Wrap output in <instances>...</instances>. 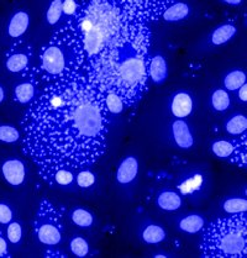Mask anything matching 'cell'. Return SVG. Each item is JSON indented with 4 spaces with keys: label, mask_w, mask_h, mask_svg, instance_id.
<instances>
[{
    "label": "cell",
    "mask_w": 247,
    "mask_h": 258,
    "mask_svg": "<svg viewBox=\"0 0 247 258\" xmlns=\"http://www.w3.org/2000/svg\"><path fill=\"white\" fill-rule=\"evenodd\" d=\"M210 103L214 110L218 112H224L231 105V98H230L229 92L225 88H218L211 94Z\"/></svg>",
    "instance_id": "obj_25"
},
{
    "label": "cell",
    "mask_w": 247,
    "mask_h": 258,
    "mask_svg": "<svg viewBox=\"0 0 247 258\" xmlns=\"http://www.w3.org/2000/svg\"><path fill=\"white\" fill-rule=\"evenodd\" d=\"M129 18L148 24L160 20L164 10L177 0H110Z\"/></svg>",
    "instance_id": "obj_7"
},
{
    "label": "cell",
    "mask_w": 247,
    "mask_h": 258,
    "mask_svg": "<svg viewBox=\"0 0 247 258\" xmlns=\"http://www.w3.org/2000/svg\"><path fill=\"white\" fill-rule=\"evenodd\" d=\"M70 251L72 252L73 256L76 257H87L90 252L89 243H88L86 238L82 237V236H76V237H73L72 240H71Z\"/></svg>",
    "instance_id": "obj_33"
},
{
    "label": "cell",
    "mask_w": 247,
    "mask_h": 258,
    "mask_svg": "<svg viewBox=\"0 0 247 258\" xmlns=\"http://www.w3.org/2000/svg\"><path fill=\"white\" fill-rule=\"evenodd\" d=\"M77 9H78V0H63L62 2L63 15L67 16V19L73 16Z\"/></svg>",
    "instance_id": "obj_37"
},
{
    "label": "cell",
    "mask_w": 247,
    "mask_h": 258,
    "mask_svg": "<svg viewBox=\"0 0 247 258\" xmlns=\"http://www.w3.org/2000/svg\"><path fill=\"white\" fill-rule=\"evenodd\" d=\"M62 2L63 0H52L49 3L47 12H46V20L51 26H54L61 21L63 15Z\"/></svg>",
    "instance_id": "obj_34"
},
{
    "label": "cell",
    "mask_w": 247,
    "mask_h": 258,
    "mask_svg": "<svg viewBox=\"0 0 247 258\" xmlns=\"http://www.w3.org/2000/svg\"><path fill=\"white\" fill-rule=\"evenodd\" d=\"M172 136L175 145L183 150H189L194 145V137L188 123L183 119H177L172 122Z\"/></svg>",
    "instance_id": "obj_14"
},
{
    "label": "cell",
    "mask_w": 247,
    "mask_h": 258,
    "mask_svg": "<svg viewBox=\"0 0 247 258\" xmlns=\"http://www.w3.org/2000/svg\"><path fill=\"white\" fill-rule=\"evenodd\" d=\"M21 139V134L15 126L3 123L0 125V142L4 144H15Z\"/></svg>",
    "instance_id": "obj_35"
},
{
    "label": "cell",
    "mask_w": 247,
    "mask_h": 258,
    "mask_svg": "<svg viewBox=\"0 0 247 258\" xmlns=\"http://www.w3.org/2000/svg\"><path fill=\"white\" fill-rule=\"evenodd\" d=\"M151 40L147 24L130 19L89 73L101 93L119 94L126 109L136 105L148 89Z\"/></svg>",
    "instance_id": "obj_2"
},
{
    "label": "cell",
    "mask_w": 247,
    "mask_h": 258,
    "mask_svg": "<svg viewBox=\"0 0 247 258\" xmlns=\"http://www.w3.org/2000/svg\"><path fill=\"white\" fill-rule=\"evenodd\" d=\"M37 70L43 84L87 73L81 47L65 23L41 47Z\"/></svg>",
    "instance_id": "obj_4"
},
{
    "label": "cell",
    "mask_w": 247,
    "mask_h": 258,
    "mask_svg": "<svg viewBox=\"0 0 247 258\" xmlns=\"http://www.w3.org/2000/svg\"><path fill=\"white\" fill-rule=\"evenodd\" d=\"M199 249L205 258H246L247 213L210 222L203 231Z\"/></svg>",
    "instance_id": "obj_5"
},
{
    "label": "cell",
    "mask_w": 247,
    "mask_h": 258,
    "mask_svg": "<svg viewBox=\"0 0 247 258\" xmlns=\"http://www.w3.org/2000/svg\"><path fill=\"white\" fill-rule=\"evenodd\" d=\"M193 98L187 92H178L173 95L171 101V112L177 119H186L193 111Z\"/></svg>",
    "instance_id": "obj_16"
},
{
    "label": "cell",
    "mask_w": 247,
    "mask_h": 258,
    "mask_svg": "<svg viewBox=\"0 0 247 258\" xmlns=\"http://www.w3.org/2000/svg\"><path fill=\"white\" fill-rule=\"evenodd\" d=\"M5 236H7V240L10 245L18 246L20 245L21 241H23V225L20 221L13 220L7 225V230H5Z\"/></svg>",
    "instance_id": "obj_29"
},
{
    "label": "cell",
    "mask_w": 247,
    "mask_h": 258,
    "mask_svg": "<svg viewBox=\"0 0 247 258\" xmlns=\"http://www.w3.org/2000/svg\"><path fill=\"white\" fill-rule=\"evenodd\" d=\"M139 173V161L135 156H128L120 162L116 171V182L121 185H128L135 180Z\"/></svg>",
    "instance_id": "obj_13"
},
{
    "label": "cell",
    "mask_w": 247,
    "mask_h": 258,
    "mask_svg": "<svg viewBox=\"0 0 247 258\" xmlns=\"http://www.w3.org/2000/svg\"><path fill=\"white\" fill-rule=\"evenodd\" d=\"M245 20H246V25H247V13H246V16H245Z\"/></svg>",
    "instance_id": "obj_44"
},
{
    "label": "cell",
    "mask_w": 247,
    "mask_h": 258,
    "mask_svg": "<svg viewBox=\"0 0 247 258\" xmlns=\"http://www.w3.org/2000/svg\"><path fill=\"white\" fill-rule=\"evenodd\" d=\"M148 79L155 84H162L168 77V64L162 54H153L148 59Z\"/></svg>",
    "instance_id": "obj_15"
},
{
    "label": "cell",
    "mask_w": 247,
    "mask_h": 258,
    "mask_svg": "<svg viewBox=\"0 0 247 258\" xmlns=\"http://www.w3.org/2000/svg\"><path fill=\"white\" fill-rule=\"evenodd\" d=\"M236 146H237V139L216 140L211 144L210 150L215 157L221 158V160H231L236 151Z\"/></svg>",
    "instance_id": "obj_20"
},
{
    "label": "cell",
    "mask_w": 247,
    "mask_h": 258,
    "mask_svg": "<svg viewBox=\"0 0 247 258\" xmlns=\"http://www.w3.org/2000/svg\"><path fill=\"white\" fill-rule=\"evenodd\" d=\"M203 185V177L200 174H192L191 177L186 178L182 182L178 184V189L180 193L184 196H189V194H194L202 188Z\"/></svg>",
    "instance_id": "obj_30"
},
{
    "label": "cell",
    "mask_w": 247,
    "mask_h": 258,
    "mask_svg": "<svg viewBox=\"0 0 247 258\" xmlns=\"http://www.w3.org/2000/svg\"><path fill=\"white\" fill-rule=\"evenodd\" d=\"M8 240L7 236L3 235L2 230H0V258H8L10 257V252H9V245H8Z\"/></svg>",
    "instance_id": "obj_38"
},
{
    "label": "cell",
    "mask_w": 247,
    "mask_h": 258,
    "mask_svg": "<svg viewBox=\"0 0 247 258\" xmlns=\"http://www.w3.org/2000/svg\"><path fill=\"white\" fill-rule=\"evenodd\" d=\"M97 182V177H95L94 172L87 168H81L76 172V184L82 189H89L93 188Z\"/></svg>",
    "instance_id": "obj_32"
},
{
    "label": "cell",
    "mask_w": 247,
    "mask_h": 258,
    "mask_svg": "<svg viewBox=\"0 0 247 258\" xmlns=\"http://www.w3.org/2000/svg\"><path fill=\"white\" fill-rule=\"evenodd\" d=\"M167 234L163 227L157 224H150L145 226L141 232V238L147 245H158L166 240Z\"/></svg>",
    "instance_id": "obj_24"
},
{
    "label": "cell",
    "mask_w": 247,
    "mask_h": 258,
    "mask_svg": "<svg viewBox=\"0 0 247 258\" xmlns=\"http://www.w3.org/2000/svg\"><path fill=\"white\" fill-rule=\"evenodd\" d=\"M225 131L231 136H243L247 134V115L235 114L225 122Z\"/></svg>",
    "instance_id": "obj_23"
},
{
    "label": "cell",
    "mask_w": 247,
    "mask_h": 258,
    "mask_svg": "<svg viewBox=\"0 0 247 258\" xmlns=\"http://www.w3.org/2000/svg\"><path fill=\"white\" fill-rule=\"evenodd\" d=\"M4 100H5V89L4 87L0 84V104L4 103Z\"/></svg>",
    "instance_id": "obj_42"
},
{
    "label": "cell",
    "mask_w": 247,
    "mask_h": 258,
    "mask_svg": "<svg viewBox=\"0 0 247 258\" xmlns=\"http://www.w3.org/2000/svg\"><path fill=\"white\" fill-rule=\"evenodd\" d=\"M41 78L37 66H31L26 72L23 73V78L14 88V101L21 105H30L41 90Z\"/></svg>",
    "instance_id": "obj_8"
},
{
    "label": "cell",
    "mask_w": 247,
    "mask_h": 258,
    "mask_svg": "<svg viewBox=\"0 0 247 258\" xmlns=\"http://www.w3.org/2000/svg\"><path fill=\"white\" fill-rule=\"evenodd\" d=\"M23 147L37 169L92 167L105 153L110 112L88 73L45 84L23 120Z\"/></svg>",
    "instance_id": "obj_1"
},
{
    "label": "cell",
    "mask_w": 247,
    "mask_h": 258,
    "mask_svg": "<svg viewBox=\"0 0 247 258\" xmlns=\"http://www.w3.org/2000/svg\"><path fill=\"white\" fill-rule=\"evenodd\" d=\"M66 257L65 253H61V252H53V251H48L46 252V257Z\"/></svg>",
    "instance_id": "obj_41"
},
{
    "label": "cell",
    "mask_w": 247,
    "mask_h": 258,
    "mask_svg": "<svg viewBox=\"0 0 247 258\" xmlns=\"http://www.w3.org/2000/svg\"><path fill=\"white\" fill-rule=\"evenodd\" d=\"M237 34V26L232 23L219 25L210 35V42L214 46H222L230 42Z\"/></svg>",
    "instance_id": "obj_17"
},
{
    "label": "cell",
    "mask_w": 247,
    "mask_h": 258,
    "mask_svg": "<svg viewBox=\"0 0 247 258\" xmlns=\"http://www.w3.org/2000/svg\"><path fill=\"white\" fill-rule=\"evenodd\" d=\"M104 95V101H105V106L108 109V111L110 112V115H117L121 114V112L126 109L125 103H124L122 98L120 97L116 93H103Z\"/></svg>",
    "instance_id": "obj_28"
},
{
    "label": "cell",
    "mask_w": 247,
    "mask_h": 258,
    "mask_svg": "<svg viewBox=\"0 0 247 258\" xmlns=\"http://www.w3.org/2000/svg\"><path fill=\"white\" fill-rule=\"evenodd\" d=\"M0 173L3 179L14 188L24 185L27 178L26 164L19 158H8L3 161L0 164Z\"/></svg>",
    "instance_id": "obj_10"
},
{
    "label": "cell",
    "mask_w": 247,
    "mask_h": 258,
    "mask_svg": "<svg viewBox=\"0 0 247 258\" xmlns=\"http://www.w3.org/2000/svg\"><path fill=\"white\" fill-rule=\"evenodd\" d=\"M204 226L205 220L202 215H199V214H189V215L180 219V221L178 222V227H179L180 231L191 235L198 234V232H200L202 230H204Z\"/></svg>",
    "instance_id": "obj_21"
},
{
    "label": "cell",
    "mask_w": 247,
    "mask_h": 258,
    "mask_svg": "<svg viewBox=\"0 0 247 258\" xmlns=\"http://www.w3.org/2000/svg\"><path fill=\"white\" fill-rule=\"evenodd\" d=\"M130 19L110 0H78L76 14L65 24L81 47L88 74Z\"/></svg>",
    "instance_id": "obj_3"
},
{
    "label": "cell",
    "mask_w": 247,
    "mask_h": 258,
    "mask_svg": "<svg viewBox=\"0 0 247 258\" xmlns=\"http://www.w3.org/2000/svg\"><path fill=\"white\" fill-rule=\"evenodd\" d=\"M71 221L76 226L82 227V229H88V227L93 226V224H94V215L89 210L78 207L71 213Z\"/></svg>",
    "instance_id": "obj_27"
},
{
    "label": "cell",
    "mask_w": 247,
    "mask_h": 258,
    "mask_svg": "<svg viewBox=\"0 0 247 258\" xmlns=\"http://www.w3.org/2000/svg\"><path fill=\"white\" fill-rule=\"evenodd\" d=\"M230 161H231L232 163L237 164V166L247 168V134L237 139L236 151Z\"/></svg>",
    "instance_id": "obj_31"
},
{
    "label": "cell",
    "mask_w": 247,
    "mask_h": 258,
    "mask_svg": "<svg viewBox=\"0 0 247 258\" xmlns=\"http://www.w3.org/2000/svg\"><path fill=\"white\" fill-rule=\"evenodd\" d=\"M247 82V73L241 68L232 70L225 74L222 79V84L227 92H237L241 87Z\"/></svg>",
    "instance_id": "obj_22"
},
{
    "label": "cell",
    "mask_w": 247,
    "mask_h": 258,
    "mask_svg": "<svg viewBox=\"0 0 247 258\" xmlns=\"http://www.w3.org/2000/svg\"><path fill=\"white\" fill-rule=\"evenodd\" d=\"M32 54L34 52H32L31 46L16 43L5 54V68L10 73L23 74L31 67Z\"/></svg>",
    "instance_id": "obj_9"
},
{
    "label": "cell",
    "mask_w": 247,
    "mask_h": 258,
    "mask_svg": "<svg viewBox=\"0 0 247 258\" xmlns=\"http://www.w3.org/2000/svg\"><path fill=\"white\" fill-rule=\"evenodd\" d=\"M34 232L41 245L54 247L61 243L63 237L62 215L47 199L40 203L35 216Z\"/></svg>",
    "instance_id": "obj_6"
},
{
    "label": "cell",
    "mask_w": 247,
    "mask_h": 258,
    "mask_svg": "<svg viewBox=\"0 0 247 258\" xmlns=\"http://www.w3.org/2000/svg\"><path fill=\"white\" fill-rule=\"evenodd\" d=\"M243 194H245V197H247V185L245 186V189H243Z\"/></svg>",
    "instance_id": "obj_43"
},
{
    "label": "cell",
    "mask_w": 247,
    "mask_h": 258,
    "mask_svg": "<svg viewBox=\"0 0 247 258\" xmlns=\"http://www.w3.org/2000/svg\"><path fill=\"white\" fill-rule=\"evenodd\" d=\"M30 26V15L25 10H18L10 16L7 25L8 36L10 38H20L23 37Z\"/></svg>",
    "instance_id": "obj_12"
},
{
    "label": "cell",
    "mask_w": 247,
    "mask_h": 258,
    "mask_svg": "<svg viewBox=\"0 0 247 258\" xmlns=\"http://www.w3.org/2000/svg\"><path fill=\"white\" fill-rule=\"evenodd\" d=\"M14 220V211L10 205L7 203L0 202V225H5L7 226L10 221Z\"/></svg>",
    "instance_id": "obj_36"
},
{
    "label": "cell",
    "mask_w": 247,
    "mask_h": 258,
    "mask_svg": "<svg viewBox=\"0 0 247 258\" xmlns=\"http://www.w3.org/2000/svg\"><path fill=\"white\" fill-rule=\"evenodd\" d=\"M189 12H191V9H189V5L187 3L177 0L164 10L161 18L166 23H178V21L184 20L189 15Z\"/></svg>",
    "instance_id": "obj_19"
},
{
    "label": "cell",
    "mask_w": 247,
    "mask_h": 258,
    "mask_svg": "<svg viewBox=\"0 0 247 258\" xmlns=\"http://www.w3.org/2000/svg\"><path fill=\"white\" fill-rule=\"evenodd\" d=\"M236 93H237L238 101H241V103L243 104H247V82Z\"/></svg>",
    "instance_id": "obj_39"
},
{
    "label": "cell",
    "mask_w": 247,
    "mask_h": 258,
    "mask_svg": "<svg viewBox=\"0 0 247 258\" xmlns=\"http://www.w3.org/2000/svg\"><path fill=\"white\" fill-rule=\"evenodd\" d=\"M74 169H38V174L51 186H70L76 182Z\"/></svg>",
    "instance_id": "obj_11"
},
{
    "label": "cell",
    "mask_w": 247,
    "mask_h": 258,
    "mask_svg": "<svg viewBox=\"0 0 247 258\" xmlns=\"http://www.w3.org/2000/svg\"><path fill=\"white\" fill-rule=\"evenodd\" d=\"M158 208L164 211H175L183 205V198L174 190H163L157 196Z\"/></svg>",
    "instance_id": "obj_18"
},
{
    "label": "cell",
    "mask_w": 247,
    "mask_h": 258,
    "mask_svg": "<svg viewBox=\"0 0 247 258\" xmlns=\"http://www.w3.org/2000/svg\"><path fill=\"white\" fill-rule=\"evenodd\" d=\"M221 209L227 215H236V214L247 213V197H231L226 198L222 202Z\"/></svg>",
    "instance_id": "obj_26"
},
{
    "label": "cell",
    "mask_w": 247,
    "mask_h": 258,
    "mask_svg": "<svg viewBox=\"0 0 247 258\" xmlns=\"http://www.w3.org/2000/svg\"><path fill=\"white\" fill-rule=\"evenodd\" d=\"M222 3H225V4L227 5H232V7H238V5L242 4L245 0H221Z\"/></svg>",
    "instance_id": "obj_40"
}]
</instances>
